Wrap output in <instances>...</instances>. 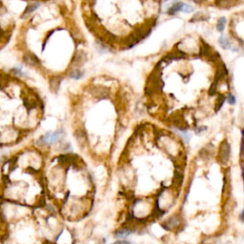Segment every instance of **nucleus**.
Instances as JSON below:
<instances>
[{
  "label": "nucleus",
  "instance_id": "nucleus-6",
  "mask_svg": "<svg viewBox=\"0 0 244 244\" xmlns=\"http://www.w3.org/2000/svg\"><path fill=\"white\" fill-rule=\"evenodd\" d=\"M225 100H226L225 96H224V95H222V94H219V96H218V99H217V102H216V104H215V113H217L219 110L221 109V107L223 106V104H224Z\"/></svg>",
  "mask_w": 244,
  "mask_h": 244
},
{
  "label": "nucleus",
  "instance_id": "nucleus-3",
  "mask_svg": "<svg viewBox=\"0 0 244 244\" xmlns=\"http://www.w3.org/2000/svg\"><path fill=\"white\" fill-rule=\"evenodd\" d=\"M183 4H184L183 2H176V3H174L172 6H171V7L168 9L167 13L170 14V15H174V14H176L178 12H181L182 7H183Z\"/></svg>",
  "mask_w": 244,
  "mask_h": 244
},
{
  "label": "nucleus",
  "instance_id": "nucleus-5",
  "mask_svg": "<svg viewBox=\"0 0 244 244\" xmlns=\"http://www.w3.org/2000/svg\"><path fill=\"white\" fill-rule=\"evenodd\" d=\"M208 16H206V15H204L203 13H196L194 14L191 19H190V21L191 22H199V21H206V20H208Z\"/></svg>",
  "mask_w": 244,
  "mask_h": 244
},
{
  "label": "nucleus",
  "instance_id": "nucleus-10",
  "mask_svg": "<svg viewBox=\"0 0 244 244\" xmlns=\"http://www.w3.org/2000/svg\"><path fill=\"white\" fill-rule=\"evenodd\" d=\"M181 12H183V13H192V12H194V8H193L192 6L188 5V4H185V3H184Z\"/></svg>",
  "mask_w": 244,
  "mask_h": 244
},
{
  "label": "nucleus",
  "instance_id": "nucleus-11",
  "mask_svg": "<svg viewBox=\"0 0 244 244\" xmlns=\"http://www.w3.org/2000/svg\"><path fill=\"white\" fill-rule=\"evenodd\" d=\"M226 100L228 101V103H229L230 105H235V104H236V97H235V95H233L232 93H229V95L227 96Z\"/></svg>",
  "mask_w": 244,
  "mask_h": 244
},
{
  "label": "nucleus",
  "instance_id": "nucleus-8",
  "mask_svg": "<svg viewBox=\"0 0 244 244\" xmlns=\"http://www.w3.org/2000/svg\"><path fill=\"white\" fill-rule=\"evenodd\" d=\"M218 43L220 44V46H221L223 49H229V48L231 47L230 41H229L228 38H226L224 35H221L220 37H219V39H218Z\"/></svg>",
  "mask_w": 244,
  "mask_h": 244
},
{
  "label": "nucleus",
  "instance_id": "nucleus-4",
  "mask_svg": "<svg viewBox=\"0 0 244 244\" xmlns=\"http://www.w3.org/2000/svg\"><path fill=\"white\" fill-rule=\"evenodd\" d=\"M201 42H202V44L200 46V53H201V55L204 56H210L211 54L213 53L212 48L205 41L201 40Z\"/></svg>",
  "mask_w": 244,
  "mask_h": 244
},
{
  "label": "nucleus",
  "instance_id": "nucleus-2",
  "mask_svg": "<svg viewBox=\"0 0 244 244\" xmlns=\"http://www.w3.org/2000/svg\"><path fill=\"white\" fill-rule=\"evenodd\" d=\"M230 153H231V147H230V144L228 143L227 140H224L221 144H220V147H219L218 150V160L221 164H225L228 162L229 157H230Z\"/></svg>",
  "mask_w": 244,
  "mask_h": 244
},
{
  "label": "nucleus",
  "instance_id": "nucleus-7",
  "mask_svg": "<svg viewBox=\"0 0 244 244\" xmlns=\"http://www.w3.org/2000/svg\"><path fill=\"white\" fill-rule=\"evenodd\" d=\"M225 25H226V18L225 17H220L218 18L217 23H216V29L218 32H223V30L225 29Z\"/></svg>",
  "mask_w": 244,
  "mask_h": 244
},
{
  "label": "nucleus",
  "instance_id": "nucleus-13",
  "mask_svg": "<svg viewBox=\"0 0 244 244\" xmlns=\"http://www.w3.org/2000/svg\"><path fill=\"white\" fill-rule=\"evenodd\" d=\"M215 243H216V240H215V238L211 237V238H208V239L203 240V242H202L201 244H215Z\"/></svg>",
  "mask_w": 244,
  "mask_h": 244
},
{
  "label": "nucleus",
  "instance_id": "nucleus-14",
  "mask_svg": "<svg viewBox=\"0 0 244 244\" xmlns=\"http://www.w3.org/2000/svg\"><path fill=\"white\" fill-rule=\"evenodd\" d=\"M239 219L242 221V222H244V209L242 210V212L240 213V215H239Z\"/></svg>",
  "mask_w": 244,
  "mask_h": 244
},
{
  "label": "nucleus",
  "instance_id": "nucleus-1",
  "mask_svg": "<svg viewBox=\"0 0 244 244\" xmlns=\"http://www.w3.org/2000/svg\"><path fill=\"white\" fill-rule=\"evenodd\" d=\"M183 225V218L180 215H174L162 223V227L167 231L178 230L180 226Z\"/></svg>",
  "mask_w": 244,
  "mask_h": 244
},
{
  "label": "nucleus",
  "instance_id": "nucleus-12",
  "mask_svg": "<svg viewBox=\"0 0 244 244\" xmlns=\"http://www.w3.org/2000/svg\"><path fill=\"white\" fill-rule=\"evenodd\" d=\"M112 244H135V243H134V242H132L130 240H126V239H120V240L114 241Z\"/></svg>",
  "mask_w": 244,
  "mask_h": 244
},
{
  "label": "nucleus",
  "instance_id": "nucleus-9",
  "mask_svg": "<svg viewBox=\"0 0 244 244\" xmlns=\"http://www.w3.org/2000/svg\"><path fill=\"white\" fill-rule=\"evenodd\" d=\"M216 6L220 7V8H226V9H229L231 6H233L235 4V2L233 1H217L215 2Z\"/></svg>",
  "mask_w": 244,
  "mask_h": 244
}]
</instances>
